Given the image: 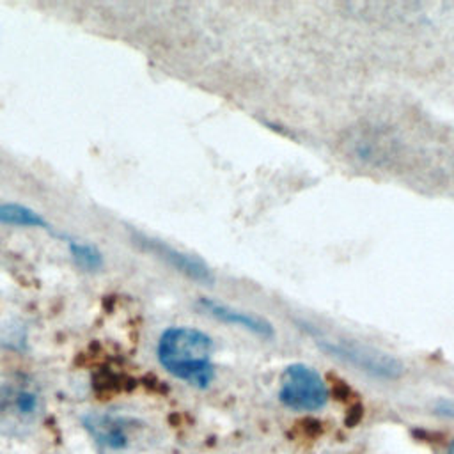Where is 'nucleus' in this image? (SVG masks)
<instances>
[{
    "mask_svg": "<svg viewBox=\"0 0 454 454\" xmlns=\"http://www.w3.org/2000/svg\"><path fill=\"white\" fill-rule=\"evenodd\" d=\"M215 340L193 326H168L160 333L156 356L176 380L195 388H207L215 380Z\"/></svg>",
    "mask_w": 454,
    "mask_h": 454,
    "instance_id": "nucleus-1",
    "label": "nucleus"
},
{
    "mask_svg": "<svg viewBox=\"0 0 454 454\" xmlns=\"http://www.w3.org/2000/svg\"><path fill=\"white\" fill-rule=\"evenodd\" d=\"M44 415V395L27 372H0V434L21 438L30 434Z\"/></svg>",
    "mask_w": 454,
    "mask_h": 454,
    "instance_id": "nucleus-2",
    "label": "nucleus"
},
{
    "mask_svg": "<svg viewBox=\"0 0 454 454\" xmlns=\"http://www.w3.org/2000/svg\"><path fill=\"white\" fill-rule=\"evenodd\" d=\"M82 426L101 454H129L147 438L145 422L114 410L87 411L82 417Z\"/></svg>",
    "mask_w": 454,
    "mask_h": 454,
    "instance_id": "nucleus-3",
    "label": "nucleus"
},
{
    "mask_svg": "<svg viewBox=\"0 0 454 454\" xmlns=\"http://www.w3.org/2000/svg\"><path fill=\"white\" fill-rule=\"evenodd\" d=\"M314 339L325 353L332 355L337 360H342L344 364L369 376H374L380 380H395L404 372L403 364L395 356L385 351H380L348 339L325 337L317 332H314Z\"/></svg>",
    "mask_w": 454,
    "mask_h": 454,
    "instance_id": "nucleus-4",
    "label": "nucleus"
},
{
    "mask_svg": "<svg viewBox=\"0 0 454 454\" xmlns=\"http://www.w3.org/2000/svg\"><path fill=\"white\" fill-rule=\"evenodd\" d=\"M330 397L323 376L310 365L294 362L280 374L278 399L294 411H319L326 406Z\"/></svg>",
    "mask_w": 454,
    "mask_h": 454,
    "instance_id": "nucleus-5",
    "label": "nucleus"
},
{
    "mask_svg": "<svg viewBox=\"0 0 454 454\" xmlns=\"http://www.w3.org/2000/svg\"><path fill=\"white\" fill-rule=\"evenodd\" d=\"M131 239L137 247H140L142 250L153 254L154 257H158L160 261H163L167 266H170L172 270H176L177 273H181L183 277H186L188 280H193L200 286H213L216 277L213 273V270L197 255L183 252L158 238L147 236L144 232L138 231H131Z\"/></svg>",
    "mask_w": 454,
    "mask_h": 454,
    "instance_id": "nucleus-6",
    "label": "nucleus"
},
{
    "mask_svg": "<svg viewBox=\"0 0 454 454\" xmlns=\"http://www.w3.org/2000/svg\"><path fill=\"white\" fill-rule=\"evenodd\" d=\"M197 305L202 312H206L207 316L215 317L220 323L243 328V330H247V332H250V333H254L261 339H273L275 337L273 325L268 319H264L257 314L231 307L227 303H222V301H216V300H211V298H206V296L199 298Z\"/></svg>",
    "mask_w": 454,
    "mask_h": 454,
    "instance_id": "nucleus-7",
    "label": "nucleus"
},
{
    "mask_svg": "<svg viewBox=\"0 0 454 454\" xmlns=\"http://www.w3.org/2000/svg\"><path fill=\"white\" fill-rule=\"evenodd\" d=\"M0 223L12 225V227H25V229H43V231L53 232L51 225L41 213L20 202H0Z\"/></svg>",
    "mask_w": 454,
    "mask_h": 454,
    "instance_id": "nucleus-8",
    "label": "nucleus"
},
{
    "mask_svg": "<svg viewBox=\"0 0 454 454\" xmlns=\"http://www.w3.org/2000/svg\"><path fill=\"white\" fill-rule=\"evenodd\" d=\"M67 248H69L71 259L74 261V264L80 270H83L87 273H96V271L103 270L105 255L98 248V245L89 243V241H80V239H69Z\"/></svg>",
    "mask_w": 454,
    "mask_h": 454,
    "instance_id": "nucleus-9",
    "label": "nucleus"
},
{
    "mask_svg": "<svg viewBox=\"0 0 454 454\" xmlns=\"http://www.w3.org/2000/svg\"><path fill=\"white\" fill-rule=\"evenodd\" d=\"M445 454H454V440L449 443V447H447V452Z\"/></svg>",
    "mask_w": 454,
    "mask_h": 454,
    "instance_id": "nucleus-10",
    "label": "nucleus"
}]
</instances>
